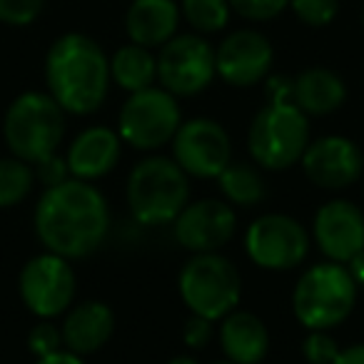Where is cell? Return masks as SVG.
<instances>
[{
  "label": "cell",
  "mask_w": 364,
  "mask_h": 364,
  "mask_svg": "<svg viewBox=\"0 0 364 364\" xmlns=\"http://www.w3.org/2000/svg\"><path fill=\"white\" fill-rule=\"evenodd\" d=\"M33 225L48 252L65 259H80L102 245L110 228V213L100 190L85 180L68 177L43 193L36 205Z\"/></svg>",
  "instance_id": "cell-1"
},
{
  "label": "cell",
  "mask_w": 364,
  "mask_h": 364,
  "mask_svg": "<svg viewBox=\"0 0 364 364\" xmlns=\"http://www.w3.org/2000/svg\"><path fill=\"white\" fill-rule=\"evenodd\" d=\"M110 60L92 38L65 33L46 55V82L53 100L73 115H90L105 102Z\"/></svg>",
  "instance_id": "cell-2"
},
{
  "label": "cell",
  "mask_w": 364,
  "mask_h": 364,
  "mask_svg": "<svg viewBox=\"0 0 364 364\" xmlns=\"http://www.w3.org/2000/svg\"><path fill=\"white\" fill-rule=\"evenodd\" d=\"M188 175L170 157H145L127 177V205L140 225L175 223L188 205Z\"/></svg>",
  "instance_id": "cell-3"
},
{
  "label": "cell",
  "mask_w": 364,
  "mask_h": 364,
  "mask_svg": "<svg viewBox=\"0 0 364 364\" xmlns=\"http://www.w3.org/2000/svg\"><path fill=\"white\" fill-rule=\"evenodd\" d=\"M65 135V110L50 92H23L3 117V137L13 157L36 162L55 155Z\"/></svg>",
  "instance_id": "cell-4"
},
{
  "label": "cell",
  "mask_w": 364,
  "mask_h": 364,
  "mask_svg": "<svg viewBox=\"0 0 364 364\" xmlns=\"http://www.w3.org/2000/svg\"><path fill=\"white\" fill-rule=\"evenodd\" d=\"M357 282L339 262H319L297 279L292 312L307 329H329L349 317L357 302Z\"/></svg>",
  "instance_id": "cell-5"
},
{
  "label": "cell",
  "mask_w": 364,
  "mask_h": 364,
  "mask_svg": "<svg viewBox=\"0 0 364 364\" xmlns=\"http://www.w3.org/2000/svg\"><path fill=\"white\" fill-rule=\"evenodd\" d=\"M309 145L307 115L294 102H267L247 132L250 155L264 170H287Z\"/></svg>",
  "instance_id": "cell-6"
},
{
  "label": "cell",
  "mask_w": 364,
  "mask_h": 364,
  "mask_svg": "<svg viewBox=\"0 0 364 364\" xmlns=\"http://www.w3.org/2000/svg\"><path fill=\"white\" fill-rule=\"evenodd\" d=\"M180 297L188 309L210 322L228 317L242 297V277L228 257L200 252L180 272Z\"/></svg>",
  "instance_id": "cell-7"
},
{
  "label": "cell",
  "mask_w": 364,
  "mask_h": 364,
  "mask_svg": "<svg viewBox=\"0 0 364 364\" xmlns=\"http://www.w3.org/2000/svg\"><path fill=\"white\" fill-rule=\"evenodd\" d=\"M180 125L177 97L165 87H145L130 92L125 100L117 120V132L122 142L135 150H157L165 142H172Z\"/></svg>",
  "instance_id": "cell-8"
},
{
  "label": "cell",
  "mask_w": 364,
  "mask_h": 364,
  "mask_svg": "<svg viewBox=\"0 0 364 364\" xmlns=\"http://www.w3.org/2000/svg\"><path fill=\"white\" fill-rule=\"evenodd\" d=\"M247 257L269 272H284L302 264L309 252V235L289 215L269 213L257 218L245 232Z\"/></svg>",
  "instance_id": "cell-9"
},
{
  "label": "cell",
  "mask_w": 364,
  "mask_h": 364,
  "mask_svg": "<svg viewBox=\"0 0 364 364\" xmlns=\"http://www.w3.org/2000/svg\"><path fill=\"white\" fill-rule=\"evenodd\" d=\"M215 75V50L200 36L170 38L157 55V80L175 97L198 95Z\"/></svg>",
  "instance_id": "cell-10"
},
{
  "label": "cell",
  "mask_w": 364,
  "mask_h": 364,
  "mask_svg": "<svg viewBox=\"0 0 364 364\" xmlns=\"http://www.w3.org/2000/svg\"><path fill=\"white\" fill-rule=\"evenodd\" d=\"M172 160L185 170V175L218 180L220 172L232 162L228 130L210 117L182 122L172 137Z\"/></svg>",
  "instance_id": "cell-11"
},
{
  "label": "cell",
  "mask_w": 364,
  "mask_h": 364,
  "mask_svg": "<svg viewBox=\"0 0 364 364\" xmlns=\"http://www.w3.org/2000/svg\"><path fill=\"white\" fill-rule=\"evenodd\" d=\"M21 297L26 307L41 319L68 312L75 297V272L70 262L55 252L33 257L21 272Z\"/></svg>",
  "instance_id": "cell-12"
},
{
  "label": "cell",
  "mask_w": 364,
  "mask_h": 364,
  "mask_svg": "<svg viewBox=\"0 0 364 364\" xmlns=\"http://www.w3.org/2000/svg\"><path fill=\"white\" fill-rule=\"evenodd\" d=\"M302 170L312 185L322 190H347L362 180L364 155L349 137L329 135L307 145L302 155Z\"/></svg>",
  "instance_id": "cell-13"
},
{
  "label": "cell",
  "mask_w": 364,
  "mask_h": 364,
  "mask_svg": "<svg viewBox=\"0 0 364 364\" xmlns=\"http://www.w3.org/2000/svg\"><path fill=\"white\" fill-rule=\"evenodd\" d=\"M175 237L190 252H218L232 240L237 230V215L223 200H200L185 205L175 218Z\"/></svg>",
  "instance_id": "cell-14"
},
{
  "label": "cell",
  "mask_w": 364,
  "mask_h": 364,
  "mask_svg": "<svg viewBox=\"0 0 364 364\" xmlns=\"http://www.w3.org/2000/svg\"><path fill=\"white\" fill-rule=\"evenodd\" d=\"M272 46L257 31H237L223 41L215 53L218 75L232 87H252L267 77L272 68Z\"/></svg>",
  "instance_id": "cell-15"
},
{
  "label": "cell",
  "mask_w": 364,
  "mask_h": 364,
  "mask_svg": "<svg viewBox=\"0 0 364 364\" xmlns=\"http://www.w3.org/2000/svg\"><path fill=\"white\" fill-rule=\"evenodd\" d=\"M312 235L332 262L347 264L364 250V213L349 200H332L317 210Z\"/></svg>",
  "instance_id": "cell-16"
},
{
  "label": "cell",
  "mask_w": 364,
  "mask_h": 364,
  "mask_svg": "<svg viewBox=\"0 0 364 364\" xmlns=\"http://www.w3.org/2000/svg\"><path fill=\"white\" fill-rule=\"evenodd\" d=\"M122 152V137L120 132L110 130L105 125H95L82 130L68 147V170L77 180H97L112 172Z\"/></svg>",
  "instance_id": "cell-17"
},
{
  "label": "cell",
  "mask_w": 364,
  "mask_h": 364,
  "mask_svg": "<svg viewBox=\"0 0 364 364\" xmlns=\"http://www.w3.org/2000/svg\"><path fill=\"white\" fill-rule=\"evenodd\" d=\"M112 329H115V314L105 302H80L68 312L65 322H63V344L70 352L92 354L110 339Z\"/></svg>",
  "instance_id": "cell-18"
},
{
  "label": "cell",
  "mask_w": 364,
  "mask_h": 364,
  "mask_svg": "<svg viewBox=\"0 0 364 364\" xmlns=\"http://www.w3.org/2000/svg\"><path fill=\"white\" fill-rule=\"evenodd\" d=\"M220 344L230 362L235 364H259L269 352L267 324L252 312L232 309L223 317L220 327Z\"/></svg>",
  "instance_id": "cell-19"
},
{
  "label": "cell",
  "mask_w": 364,
  "mask_h": 364,
  "mask_svg": "<svg viewBox=\"0 0 364 364\" xmlns=\"http://www.w3.org/2000/svg\"><path fill=\"white\" fill-rule=\"evenodd\" d=\"M180 8L175 0H132L125 16V31L135 46L155 48L175 38Z\"/></svg>",
  "instance_id": "cell-20"
},
{
  "label": "cell",
  "mask_w": 364,
  "mask_h": 364,
  "mask_svg": "<svg viewBox=\"0 0 364 364\" xmlns=\"http://www.w3.org/2000/svg\"><path fill=\"white\" fill-rule=\"evenodd\" d=\"M347 100V85L329 68H309L294 77V105L304 115H332Z\"/></svg>",
  "instance_id": "cell-21"
},
{
  "label": "cell",
  "mask_w": 364,
  "mask_h": 364,
  "mask_svg": "<svg viewBox=\"0 0 364 364\" xmlns=\"http://www.w3.org/2000/svg\"><path fill=\"white\" fill-rule=\"evenodd\" d=\"M110 77L127 92L152 87L157 77V58L147 48L130 43L110 58Z\"/></svg>",
  "instance_id": "cell-22"
},
{
  "label": "cell",
  "mask_w": 364,
  "mask_h": 364,
  "mask_svg": "<svg viewBox=\"0 0 364 364\" xmlns=\"http://www.w3.org/2000/svg\"><path fill=\"white\" fill-rule=\"evenodd\" d=\"M218 185L228 203L240 208H255L264 200V180L250 162H230L218 175Z\"/></svg>",
  "instance_id": "cell-23"
},
{
  "label": "cell",
  "mask_w": 364,
  "mask_h": 364,
  "mask_svg": "<svg viewBox=\"0 0 364 364\" xmlns=\"http://www.w3.org/2000/svg\"><path fill=\"white\" fill-rule=\"evenodd\" d=\"M36 185L33 165L21 157L0 160V208H16L31 195Z\"/></svg>",
  "instance_id": "cell-24"
},
{
  "label": "cell",
  "mask_w": 364,
  "mask_h": 364,
  "mask_svg": "<svg viewBox=\"0 0 364 364\" xmlns=\"http://www.w3.org/2000/svg\"><path fill=\"white\" fill-rule=\"evenodd\" d=\"M182 16L195 31L220 33L230 21L228 0H182Z\"/></svg>",
  "instance_id": "cell-25"
},
{
  "label": "cell",
  "mask_w": 364,
  "mask_h": 364,
  "mask_svg": "<svg viewBox=\"0 0 364 364\" xmlns=\"http://www.w3.org/2000/svg\"><path fill=\"white\" fill-rule=\"evenodd\" d=\"M294 16L312 28H322L337 18L339 0H289Z\"/></svg>",
  "instance_id": "cell-26"
},
{
  "label": "cell",
  "mask_w": 364,
  "mask_h": 364,
  "mask_svg": "<svg viewBox=\"0 0 364 364\" xmlns=\"http://www.w3.org/2000/svg\"><path fill=\"white\" fill-rule=\"evenodd\" d=\"M339 352L342 349L337 347L332 334H327V329H309L302 342V357L309 364H334Z\"/></svg>",
  "instance_id": "cell-27"
},
{
  "label": "cell",
  "mask_w": 364,
  "mask_h": 364,
  "mask_svg": "<svg viewBox=\"0 0 364 364\" xmlns=\"http://www.w3.org/2000/svg\"><path fill=\"white\" fill-rule=\"evenodd\" d=\"M28 347L36 354L38 359L48 357V354H55L63 349V329L58 324H53L50 319H43L28 334Z\"/></svg>",
  "instance_id": "cell-28"
},
{
  "label": "cell",
  "mask_w": 364,
  "mask_h": 364,
  "mask_svg": "<svg viewBox=\"0 0 364 364\" xmlns=\"http://www.w3.org/2000/svg\"><path fill=\"white\" fill-rule=\"evenodd\" d=\"M46 8V0H0V23L31 26Z\"/></svg>",
  "instance_id": "cell-29"
},
{
  "label": "cell",
  "mask_w": 364,
  "mask_h": 364,
  "mask_svg": "<svg viewBox=\"0 0 364 364\" xmlns=\"http://www.w3.org/2000/svg\"><path fill=\"white\" fill-rule=\"evenodd\" d=\"M228 3L235 13L255 23L272 21L289 6V0H228Z\"/></svg>",
  "instance_id": "cell-30"
},
{
  "label": "cell",
  "mask_w": 364,
  "mask_h": 364,
  "mask_svg": "<svg viewBox=\"0 0 364 364\" xmlns=\"http://www.w3.org/2000/svg\"><path fill=\"white\" fill-rule=\"evenodd\" d=\"M33 172H36V180H41L43 185H46V190L55 188V185H60V182H65L68 175H70L68 162L63 160V157H58V152L50 157H46V160L36 162V165H33Z\"/></svg>",
  "instance_id": "cell-31"
},
{
  "label": "cell",
  "mask_w": 364,
  "mask_h": 364,
  "mask_svg": "<svg viewBox=\"0 0 364 364\" xmlns=\"http://www.w3.org/2000/svg\"><path fill=\"white\" fill-rule=\"evenodd\" d=\"M210 337H213V322L205 317H198V314H193L188 319V324H185V329H182V339L193 349L205 347L210 342Z\"/></svg>",
  "instance_id": "cell-32"
},
{
  "label": "cell",
  "mask_w": 364,
  "mask_h": 364,
  "mask_svg": "<svg viewBox=\"0 0 364 364\" xmlns=\"http://www.w3.org/2000/svg\"><path fill=\"white\" fill-rule=\"evenodd\" d=\"M267 102H294V80L282 75H274L267 80Z\"/></svg>",
  "instance_id": "cell-33"
},
{
  "label": "cell",
  "mask_w": 364,
  "mask_h": 364,
  "mask_svg": "<svg viewBox=\"0 0 364 364\" xmlns=\"http://www.w3.org/2000/svg\"><path fill=\"white\" fill-rule=\"evenodd\" d=\"M36 364H85L80 354L70 352V349H60L55 354H48V357H41Z\"/></svg>",
  "instance_id": "cell-34"
},
{
  "label": "cell",
  "mask_w": 364,
  "mask_h": 364,
  "mask_svg": "<svg viewBox=\"0 0 364 364\" xmlns=\"http://www.w3.org/2000/svg\"><path fill=\"white\" fill-rule=\"evenodd\" d=\"M334 364H364V344H352V347L342 349Z\"/></svg>",
  "instance_id": "cell-35"
},
{
  "label": "cell",
  "mask_w": 364,
  "mask_h": 364,
  "mask_svg": "<svg viewBox=\"0 0 364 364\" xmlns=\"http://www.w3.org/2000/svg\"><path fill=\"white\" fill-rule=\"evenodd\" d=\"M347 269H349V274H352L354 282H357V287H364V250L349 259Z\"/></svg>",
  "instance_id": "cell-36"
},
{
  "label": "cell",
  "mask_w": 364,
  "mask_h": 364,
  "mask_svg": "<svg viewBox=\"0 0 364 364\" xmlns=\"http://www.w3.org/2000/svg\"><path fill=\"white\" fill-rule=\"evenodd\" d=\"M167 364H200L195 357H188V354H180V357H172Z\"/></svg>",
  "instance_id": "cell-37"
},
{
  "label": "cell",
  "mask_w": 364,
  "mask_h": 364,
  "mask_svg": "<svg viewBox=\"0 0 364 364\" xmlns=\"http://www.w3.org/2000/svg\"><path fill=\"white\" fill-rule=\"evenodd\" d=\"M215 364H235V362H230V359H225V362H215Z\"/></svg>",
  "instance_id": "cell-38"
},
{
  "label": "cell",
  "mask_w": 364,
  "mask_h": 364,
  "mask_svg": "<svg viewBox=\"0 0 364 364\" xmlns=\"http://www.w3.org/2000/svg\"><path fill=\"white\" fill-rule=\"evenodd\" d=\"M362 185H364V172H362Z\"/></svg>",
  "instance_id": "cell-39"
},
{
  "label": "cell",
  "mask_w": 364,
  "mask_h": 364,
  "mask_svg": "<svg viewBox=\"0 0 364 364\" xmlns=\"http://www.w3.org/2000/svg\"><path fill=\"white\" fill-rule=\"evenodd\" d=\"M362 26H364V13H362Z\"/></svg>",
  "instance_id": "cell-40"
}]
</instances>
